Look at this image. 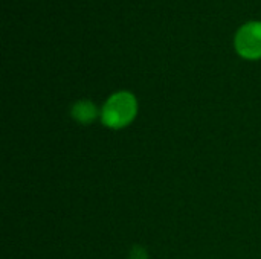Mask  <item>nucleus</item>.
Here are the masks:
<instances>
[{"mask_svg":"<svg viewBox=\"0 0 261 259\" xmlns=\"http://www.w3.org/2000/svg\"><path fill=\"white\" fill-rule=\"evenodd\" d=\"M138 113V101L130 92H118L112 95L102 110H101V121L106 127L119 130L132 124Z\"/></svg>","mask_w":261,"mask_h":259,"instance_id":"1","label":"nucleus"},{"mask_svg":"<svg viewBox=\"0 0 261 259\" xmlns=\"http://www.w3.org/2000/svg\"><path fill=\"white\" fill-rule=\"evenodd\" d=\"M234 44L237 52L248 60L261 58V21H248L236 34Z\"/></svg>","mask_w":261,"mask_h":259,"instance_id":"2","label":"nucleus"},{"mask_svg":"<svg viewBox=\"0 0 261 259\" xmlns=\"http://www.w3.org/2000/svg\"><path fill=\"white\" fill-rule=\"evenodd\" d=\"M72 118L83 125H89L98 118V108L95 107L93 102L87 99L78 101L72 107Z\"/></svg>","mask_w":261,"mask_h":259,"instance_id":"3","label":"nucleus"},{"mask_svg":"<svg viewBox=\"0 0 261 259\" xmlns=\"http://www.w3.org/2000/svg\"><path fill=\"white\" fill-rule=\"evenodd\" d=\"M147 258V255L144 253V250L142 249H139V247H135L133 249V252H132V259H145Z\"/></svg>","mask_w":261,"mask_h":259,"instance_id":"4","label":"nucleus"}]
</instances>
